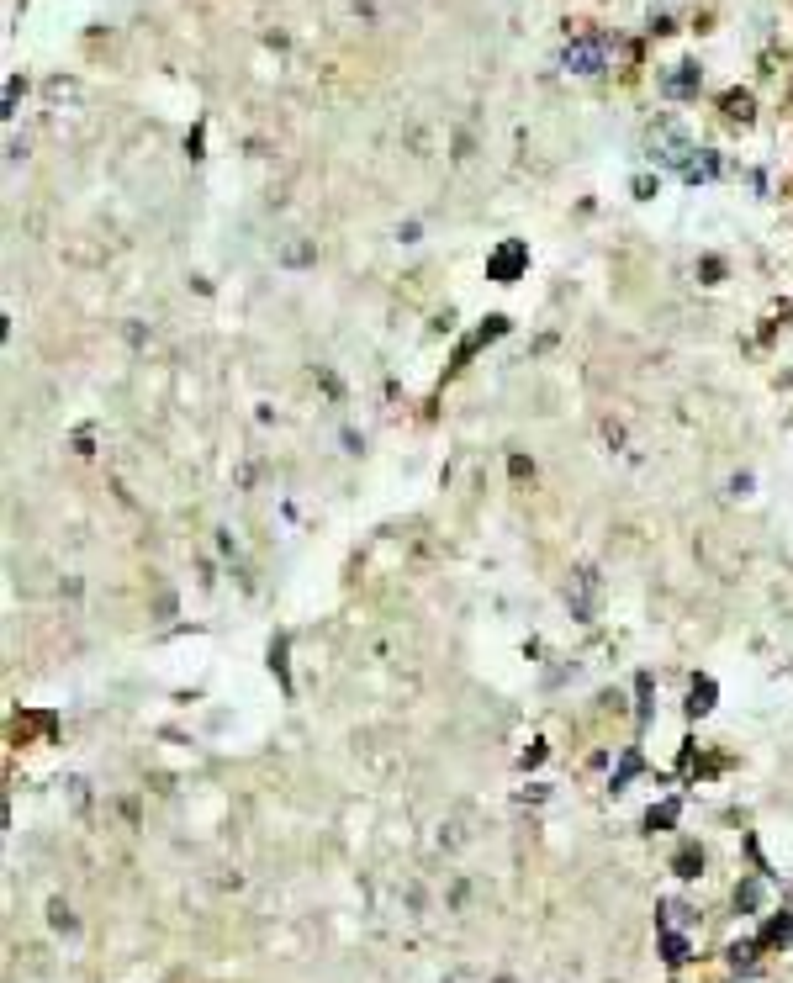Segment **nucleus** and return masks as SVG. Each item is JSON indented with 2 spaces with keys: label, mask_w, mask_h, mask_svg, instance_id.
Segmentation results:
<instances>
[{
  "label": "nucleus",
  "mask_w": 793,
  "mask_h": 983,
  "mask_svg": "<svg viewBox=\"0 0 793 983\" xmlns=\"http://www.w3.org/2000/svg\"><path fill=\"white\" fill-rule=\"evenodd\" d=\"M561 64H566V74H603L608 43H603V37H577V43H566Z\"/></svg>",
  "instance_id": "f257e3e1"
},
{
  "label": "nucleus",
  "mask_w": 793,
  "mask_h": 983,
  "mask_svg": "<svg viewBox=\"0 0 793 983\" xmlns=\"http://www.w3.org/2000/svg\"><path fill=\"white\" fill-rule=\"evenodd\" d=\"M661 90H667V96H693V90H698V69L693 64H677V74H667Z\"/></svg>",
  "instance_id": "7ed1b4c3"
},
{
  "label": "nucleus",
  "mask_w": 793,
  "mask_h": 983,
  "mask_svg": "<svg viewBox=\"0 0 793 983\" xmlns=\"http://www.w3.org/2000/svg\"><path fill=\"white\" fill-rule=\"evenodd\" d=\"M524 265H529V249L524 244H503V249H497V259H492V281H513Z\"/></svg>",
  "instance_id": "f03ea898"
}]
</instances>
